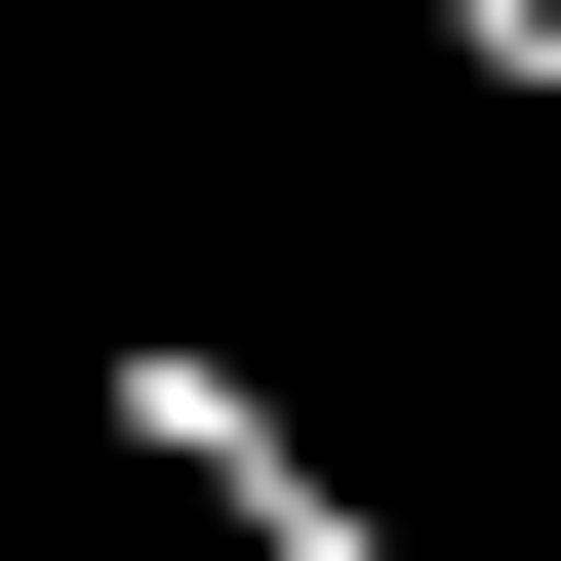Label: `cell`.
<instances>
[{"mask_svg":"<svg viewBox=\"0 0 561 561\" xmlns=\"http://www.w3.org/2000/svg\"><path fill=\"white\" fill-rule=\"evenodd\" d=\"M401 81H481V121H561V0H401Z\"/></svg>","mask_w":561,"mask_h":561,"instance_id":"obj_2","label":"cell"},{"mask_svg":"<svg viewBox=\"0 0 561 561\" xmlns=\"http://www.w3.org/2000/svg\"><path fill=\"white\" fill-rule=\"evenodd\" d=\"M81 442H121V481H161V522H201V561H481V522H442V481H362V442H321V401H280V362H241V321H81Z\"/></svg>","mask_w":561,"mask_h":561,"instance_id":"obj_1","label":"cell"}]
</instances>
